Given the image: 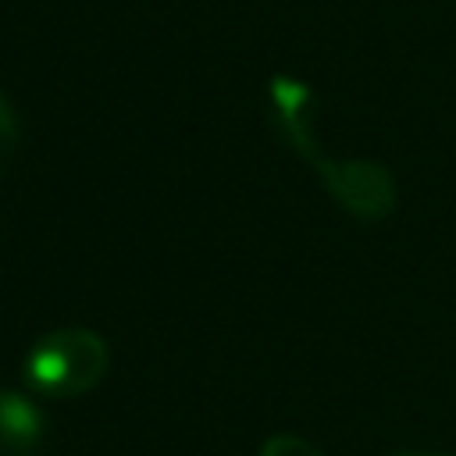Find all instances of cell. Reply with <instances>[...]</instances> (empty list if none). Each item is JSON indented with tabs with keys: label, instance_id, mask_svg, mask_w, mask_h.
I'll return each mask as SVG.
<instances>
[{
	"label": "cell",
	"instance_id": "2",
	"mask_svg": "<svg viewBox=\"0 0 456 456\" xmlns=\"http://www.w3.org/2000/svg\"><path fill=\"white\" fill-rule=\"evenodd\" d=\"M107 363V342L93 328H53L28 349L25 381L50 399H71L96 388Z\"/></svg>",
	"mask_w": 456,
	"mask_h": 456
},
{
	"label": "cell",
	"instance_id": "4",
	"mask_svg": "<svg viewBox=\"0 0 456 456\" xmlns=\"http://www.w3.org/2000/svg\"><path fill=\"white\" fill-rule=\"evenodd\" d=\"M14 153H18V114L11 100L0 93V178L14 164Z\"/></svg>",
	"mask_w": 456,
	"mask_h": 456
},
{
	"label": "cell",
	"instance_id": "5",
	"mask_svg": "<svg viewBox=\"0 0 456 456\" xmlns=\"http://www.w3.org/2000/svg\"><path fill=\"white\" fill-rule=\"evenodd\" d=\"M260 456H324V452H321L314 442L281 431V435H271V438L260 445Z\"/></svg>",
	"mask_w": 456,
	"mask_h": 456
},
{
	"label": "cell",
	"instance_id": "3",
	"mask_svg": "<svg viewBox=\"0 0 456 456\" xmlns=\"http://www.w3.org/2000/svg\"><path fill=\"white\" fill-rule=\"evenodd\" d=\"M43 445V417L36 403L0 388V456H36Z\"/></svg>",
	"mask_w": 456,
	"mask_h": 456
},
{
	"label": "cell",
	"instance_id": "6",
	"mask_svg": "<svg viewBox=\"0 0 456 456\" xmlns=\"http://www.w3.org/2000/svg\"><path fill=\"white\" fill-rule=\"evenodd\" d=\"M392 456H442V452H431V449H403V452H392Z\"/></svg>",
	"mask_w": 456,
	"mask_h": 456
},
{
	"label": "cell",
	"instance_id": "1",
	"mask_svg": "<svg viewBox=\"0 0 456 456\" xmlns=\"http://www.w3.org/2000/svg\"><path fill=\"white\" fill-rule=\"evenodd\" d=\"M267 110L274 132L289 142L299 160H306L321 185L360 221H381L395 207V178L385 164L378 160H335L331 153L321 150L314 118H317V100L306 82L292 75H274L267 82Z\"/></svg>",
	"mask_w": 456,
	"mask_h": 456
}]
</instances>
